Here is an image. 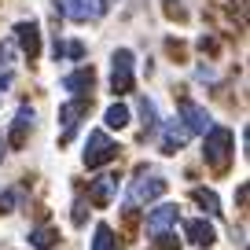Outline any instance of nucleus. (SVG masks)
<instances>
[{"mask_svg": "<svg viewBox=\"0 0 250 250\" xmlns=\"http://www.w3.org/2000/svg\"><path fill=\"white\" fill-rule=\"evenodd\" d=\"M203 136H206V144H203V158H206L210 166H217V169H225L228 158H232V144H235L232 129H225V125H210Z\"/></svg>", "mask_w": 250, "mask_h": 250, "instance_id": "nucleus-2", "label": "nucleus"}, {"mask_svg": "<svg viewBox=\"0 0 250 250\" xmlns=\"http://www.w3.org/2000/svg\"><path fill=\"white\" fill-rule=\"evenodd\" d=\"M184 232H188V239L195 243V247H213L217 243V232H213V225H206L203 217H191L184 225Z\"/></svg>", "mask_w": 250, "mask_h": 250, "instance_id": "nucleus-11", "label": "nucleus"}, {"mask_svg": "<svg viewBox=\"0 0 250 250\" xmlns=\"http://www.w3.org/2000/svg\"><path fill=\"white\" fill-rule=\"evenodd\" d=\"M177 221H180V210H177L173 203H162V206H155V210H151L147 232H151V235H166L169 228H177Z\"/></svg>", "mask_w": 250, "mask_h": 250, "instance_id": "nucleus-7", "label": "nucleus"}, {"mask_svg": "<svg viewBox=\"0 0 250 250\" xmlns=\"http://www.w3.org/2000/svg\"><path fill=\"white\" fill-rule=\"evenodd\" d=\"M110 88H114L118 96L133 88V52H129V48H118V52L110 55Z\"/></svg>", "mask_w": 250, "mask_h": 250, "instance_id": "nucleus-4", "label": "nucleus"}, {"mask_svg": "<svg viewBox=\"0 0 250 250\" xmlns=\"http://www.w3.org/2000/svg\"><path fill=\"white\" fill-rule=\"evenodd\" d=\"M55 59H62V55H70V59H81V55H85V44H81V41H55Z\"/></svg>", "mask_w": 250, "mask_h": 250, "instance_id": "nucleus-18", "label": "nucleus"}, {"mask_svg": "<svg viewBox=\"0 0 250 250\" xmlns=\"http://www.w3.org/2000/svg\"><path fill=\"white\" fill-rule=\"evenodd\" d=\"M4 155H8V140H4V133H0V162H4Z\"/></svg>", "mask_w": 250, "mask_h": 250, "instance_id": "nucleus-23", "label": "nucleus"}, {"mask_svg": "<svg viewBox=\"0 0 250 250\" xmlns=\"http://www.w3.org/2000/svg\"><path fill=\"white\" fill-rule=\"evenodd\" d=\"M8 59H11V52H8L4 44H0V66H8Z\"/></svg>", "mask_w": 250, "mask_h": 250, "instance_id": "nucleus-22", "label": "nucleus"}, {"mask_svg": "<svg viewBox=\"0 0 250 250\" xmlns=\"http://www.w3.org/2000/svg\"><path fill=\"white\" fill-rule=\"evenodd\" d=\"M140 118H144V129H147V133H155V129H158V110H155V103H151L147 96L140 100Z\"/></svg>", "mask_w": 250, "mask_h": 250, "instance_id": "nucleus-19", "label": "nucleus"}, {"mask_svg": "<svg viewBox=\"0 0 250 250\" xmlns=\"http://www.w3.org/2000/svg\"><path fill=\"white\" fill-rule=\"evenodd\" d=\"M195 203H199V206H206V213H213V217L221 213L217 195H213V191H206V188H195Z\"/></svg>", "mask_w": 250, "mask_h": 250, "instance_id": "nucleus-20", "label": "nucleus"}, {"mask_svg": "<svg viewBox=\"0 0 250 250\" xmlns=\"http://www.w3.org/2000/svg\"><path fill=\"white\" fill-rule=\"evenodd\" d=\"M55 8L70 19V22H88V19H96L103 11L100 0H55Z\"/></svg>", "mask_w": 250, "mask_h": 250, "instance_id": "nucleus-6", "label": "nucleus"}, {"mask_svg": "<svg viewBox=\"0 0 250 250\" xmlns=\"http://www.w3.org/2000/svg\"><path fill=\"white\" fill-rule=\"evenodd\" d=\"M103 122H107V129H125V125H129V107H125V103H110Z\"/></svg>", "mask_w": 250, "mask_h": 250, "instance_id": "nucleus-15", "label": "nucleus"}, {"mask_svg": "<svg viewBox=\"0 0 250 250\" xmlns=\"http://www.w3.org/2000/svg\"><path fill=\"white\" fill-rule=\"evenodd\" d=\"M22 206V191H0V213H11Z\"/></svg>", "mask_w": 250, "mask_h": 250, "instance_id": "nucleus-21", "label": "nucleus"}, {"mask_svg": "<svg viewBox=\"0 0 250 250\" xmlns=\"http://www.w3.org/2000/svg\"><path fill=\"white\" fill-rule=\"evenodd\" d=\"M180 125H184L188 133H206L210 129V114H206V107H199V103H180Z\"/></svg>", "mask_w": 250, "mask_h": 250, "instance_id": "nucleus-8", "label": "nucleus"}, {"mask_svg": "<svg viewBox=\"0 0 250 250\" xmlns=\"http://www.w3.org/2000/svg\"><path fill=\"white\" fill-rule=\"evenodd\" d=\"M107 4H110V0H100V8H107Z\"/></svg>", "mask_w": 250, "mask_h": 250, "instance_id": "nucleus-24", "label": "nucleus"}, {"mask_svg": "<svg viewBox=\"0 0 250 250\" xmlns=\"http://www.w3.org/2000/svg\"><path fill=\"white\" fill-rule=\"evenodd\" d=\"M114 155H118V144L110 140L103 129L88 133V144H85V166H88V169H100V166H107Z\"/></svg>", "mask_w": 250, "mask_h": 250, "instance_id": "nucleus-3", "label": "nucleus"}, {"mask_svg": "<svg viewBox=\"0 0 250 250\" xmlns=\"http://www.w3.org/2000/svg\"><path fill=\"white\" fill-rule=\"evenodd\" d=\"M33 122H37L33 107H19V114H15V125H11V140H15V144H22L26 129H33Z\"/></svg>", "mask_w": 250, "mask_h": 250, "instance_id": "nucleus-14", "label": "nucleus"}, {"mask_svg": "<svg viewBox=\"0 0 250 250\" xmlns=\"http://www.w3.org/2000/svg\"><path fill=\"white\" fill-rule=\"evenodd\" d=\"M188 136H191V133H188L180 122H166L162 125V151H166V155H177V151L188 144Z\"/></svg>", "mask_w": 250, "mask_h": 250, "instance_id": "nucleus-10", "label": "nucleus"}, {"mask_svg": "<svg viewBox=\"0 0 250 250\" xmlns=\"http://www.w3.org/2000/svg\"><path fill=\"white\" fill-rule=\"evenodd\" d=\"M15 37H19V44H22V52L30 55V59L41 52V30H37V22H19L15 26Z\"/></svg>", "mask_w": 250, "mask_h": 250, "instance_id": "nucleus-12", "label": "nucleus"}, {"mask_svg": "<svg viewBox=\"0 0 250 250\" xmlns=\"http://www.w3.org/2000/svg\"><path fill=\"white\" fill-rule=\"evenodd\" d=\"M92 250H118V239H114V232H110V225H96Z\"/></svg>", "mask_w": 250, "mask_h": 250, "instance_id": "nucleus-17", "label": "nucleus"}, {"mask_svg": "<svg viewBox=\"0 0 250 250\" xmlns=\"http://www.w3.org/2000/svg\"><path fill=\"white\" fill-rule=\"evenodd\" d=\"M166 195V180L158 177L155 169L140 166L136 177L129 180V191H125V206H144V203H155V199Z\"/></svg>", "mask_w": 250, "mask_h": 250, "instance_id": "nucleus-1", "label": "nucleus"}, {"mask_svg": "<svg viewBox=\"0 0 250 250\" xmlns=\"http://www.w3.org/2000/svg\"><path fill=\"white\" fill-rule=\"evenodd\" d=\"M30 247L33 250H52L55 247V228H33L30 232Z\"/></svg>", "mask_w": 250, "mask_h": 250, "instance_id": "nucleus-16", "label": "nucleus"}, {"mask_svg": "<svg viewBox=\"0 0 250 250\" xmlns=\"http://www.w3.org/2000/svg\"><path fill=\"white\" fill-rule=\"evenodd\" d=\"M85 114H88V96H74L70 103H62V107H59V122H62L59 140H70L74 129H78V122H81Z\"/></svg>", "mask_w": 250, "mask_h": 250, "instance_id": "nucleus-5", "label": "nucleus"}, {"mask_svg": "<svg viewBox=\"0 0 250 250\" xmlns=\"http://www.w3.org/2000/svg\"><path fill=\"white\" fill-rule=\"evenodd\" d=\"M88 195H92V203H110V199H114L118 195V177H100V180H96V184H92V191H88Z\"/></svg>", "mask_w": 250, "mask_h": 250, "instance_id": "nucleus-13", "label": "nucleus"}, {"mask_svg": "<svg viewBox=\"0 0 250 250\" xmlns=\"http://www.w3.org/2000/svg\"><path fill=\"white\" fill-rule=\"evenodd\" d=\"M92 85H96L92 66H81V70H74V74L62 78V88H66L70 96H88V92H92Z\"/></svg>", "mask_w": 250, "mask_h": 250, "instance_id": "nucleus-9", "label": "nucleus"}]
</instances>
